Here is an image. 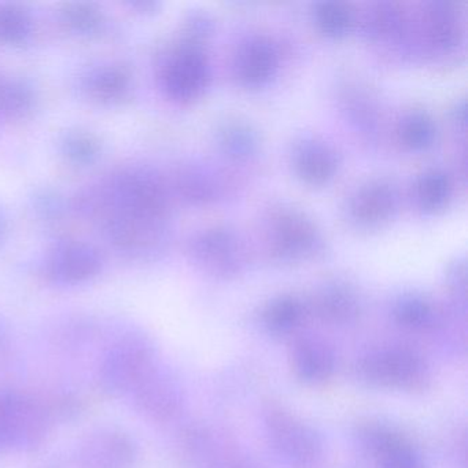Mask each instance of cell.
<instances>
[{
    "label": "cell",
    "mask_w": 468,
    "mask_h": 468,
    "mask_svg": "<svg viewBox=\"0 0 468 468\" xmlns=\"http://www.w3.org/2000/svg\"><path fill=\"white\" fill-rule=\"evenodd\" d=\"M34 32L31 13L20 5H0V42L23 45Z\"/></svg>",
    "instance_id": "obj_16"
},
{
    "label": "cell",
    "mask_w": 468,
    "mask_h": 468,
    "mask_svg": "<svg viewBox=\"0 0 468 468\" xmlns=\"http://www.w3.org/2000/svg\"><path fill=\"white\" fill-rule=\"evenodd\" d=\"M62 20L70 31L80 35H92L102 31L105 18L94 5H68L62 12Z\"/></svg>",
    "instance_id": "obj_19"
},
{
    "label": "cell",
    "mask_w": 468,
    "mask_h": 468,
    "mask_svg": "<svg viewBox=\"0 0 468 468\" xmlns=\"http://www.w3.org/2000/svg\"><path fill=\"white\" fill-rule=\"evenodd\" d=\"M209 76L207 57L197 48H187L169 62L164 86L175 100H193L207 87Z\"/></svg>",
    "instance_id": "obj_7"
},
{
    "label": "cell",
    "mask_w": 468,
    "mask_h": 468,
    "mask_svg": "<svg viewBox=\"0 0 468 468\" xmlns=\"http://www.w3.org/2000/svg\"><path fill=\"white\" fill-rule=\"evenodd\" d=\"M401 135L408 146L421 149L429 146L434 139V125L424 114H410L402 122Z\"/></svg>",
    "instance_id": "obj_24"
},
{
    "label": "cell",
    "mask_w": 468,
    "mask_h": 468,
    "mask_svg": "<svg viewBox=\"0 0 468 468\" xmlns=\"http://www.w3.org/2000/svg\"><path fill=\"white\" fill-rule=\"evenodd\" d=\"M314 232L311 224L301 218L289 216L276 227V246L286 256H301L314 246Z\"/></svg>",
    "instance_id": "obj_15"
},
{
    "label": "cell",
    "mask_w": 468,
    "mask_h": 468,
    "mask_svg": "<svg viewBox=\"0 0 468 468\" xmlns=\"http://www.w3.org/2000/svg\"><path fill=\"white\" fill-rule=\"evenodd\" d=\"M7 346V333L6 328L0 323V353L4 352L5 347Z\"/></svg>",
    "instance_id": "obj_28"
},
{
    "label": "cell",
    "mask_w": 468,
    "mask_h": 468,
    "mask_svg": "<svg viewBox=\"0 0 468 468\" xmlns=\"http://www.w3.org/2000/svg\"><path fill=\"white\" fill-rule=\"evenodd\" d=\"M271 445L292 468H314L323 457V442L316 431L289 413L272 412L267 419Z\"/></svg>",
    "instance_id": "obj_4"
},
{
    "label": "cell",
    "mask_w": 468,
    "mask_h": 468,
    "mask_svg": "<svg viewBox=\"0 0 468 468\" xmlns=\"http://www.w3.org/2000/svg\"><path fill=\"white\" fill-rule=\"evenodd\" d=\"M278 67V56L271 43L261 39L250 40L240 48L238 56V78L249 86L267 81Z\"/></svg>",
    "instance_id": "obj_11"
},
{
    "label": "cell",
    "mask_w": 468,
    "mask_h": 468,
    "mask_svg": "<svg viewBox=\"0 0 468 468\" xmlns=\"http://www.w3.org/2000/svg\"><path fill=\"white\" fill-rule=\"evenodd\" d=\"M449 194H451V185L442 172H429L419 182L418 197L424 209L432 210L442 207Z\"/></svg>",
    "instance_id": "obj_23"
},
{
    "label": "cell",
    "mask_w": 468,
    "mask_h": 468,
    "mask_svg": "<svg viewBox=\"0 0 468 468\" xmlns=\"http://www.w3.org/2000/svg\"><path fill=\"white\" fill-rule=\"evenodd\" d=\"M360 380L374 388L420 390L429 380V368L420 355L408 347L374 350L357 364Z\"/></svg>",
    "instance_id": "obj_2"
},
{
    "label": "cell",
    "mask_w": 468,
    "mask_h": 468,
    "mask_svg": "<svg viewBox=\"0 0 468 468\" xmlns=\"http://www.w3.org/2000/svg\"><path fill=\"white\" fill-rule=\"evenodd\" d=\"M246 133L248 131H240L237 130V128L232 130L231 133H229V138L227 139L229 146L237 153H243L249 150V147L251 146V139Z\"/></svg>",
    "instance_id": "obj_27"
},
{
    "label": "cell",
    "mask_w": 468,
    "mask_h": 468,
    "mask_svg": "<svg viewBox=\"0 0 468 468\" xmlns=\"http://www.w3.org/2000/svg\"><path fill=\"white\" fill-rule=\"evenodd\" d=\"M154 349L142 334L127 333L112 345L101 364V385L113 396L131 393L154 367Z\"/></svg>",
    "instance_id": "obj_3"
},
{
    "label": "cell",
    "mask_w": 468,
    "mask_h": 468,
    "mask_svg": "<svg viewBox=\"0 0 468 468\" xmlns=\"http://www.w3.org/2000/svg\"><path fill=\"white\" fill-rule=\"evenodd\" d=\"M316 20L324 34L341 37L352 27V13L345 5L325 2L317 5Z\"/></svg>",
    "instance_id": "obj_22"
},
{
    "label": "cell",
    "mask_w": 468,
    "mask_h": 468,
    "mask_svg": "<svg viewBox=\"0 0 468 468\" xmlns=\"http://www.w3.org/2000/svg\"><path fill=\"white\" fill-rule=\"evenodd\" d=\"M394 317L402 327L423 330L432 320V311L426 301L419 297H404L394 308Z\"/></svg>",
    "instance_id": "obj_20"
},
{
    "label": "cell",
    "mask_w": 468,
    "mask_h": 468,
    "mask_svg": "<svg viewBox=\"0 0 468 468\" xmlns=\"http://www.w3.org/2000/svg\"><path fill=\"white\" fill-rule=\"evenodd\" d=\"M234 468H243V467H234Z\"/></svg>",
    "instance_id": "obj_30"
},
{
    "label": "cell",
    "mask_w": 468,
    "mask_h": 468,
    "mask_svg": "<svg viewBox=\"0 0 468 468\" xmlns=\"http://www.w3.org/2000/svg\"><path fill=\"white\" fill-rule=\"evenodd\" d=\"M297 377L309 385H319L333 375L335 358L327 345L314 339L298 342L292 352Z\"/></svg>",
    "instance_id": "obj_9"
},
{
    "label": "cell",
    "mask_w": 468,
    "mask_h": 468,
    "mask_svg": "<svg viewBox=\"0 0 468 468\" xmlns=\"http://www.w3.org/2000/svg\"><path fill=\"white\" fill-rule=\"evenodd\" d=\"M50 427L48 412L35 399L0 391V452H27L45 442Z\"/></svg>",
    "instance_id": "obj_1"
},
{
    "label": "cell",
    "mask_w": 468,
    "mask_h": 468,
    "mask_svg": "<svg viewBox=\"0 0 468 468\" xmlns=\"http://www.w3.org/2000/svg\"><path fill=\"white\" fill-rule=\"evenodd\" d=\"M37 97L31 86L20 80L0 81V114L21 119L31 113Z\"/></svg>",
    "instance_id": "obj_17"
},
{
    "label": "cell",
    "mask_w": 468,
    "mask_h": 468,
    "mask_svg": "<svg viewBox=\"0 0 468 468\" xmlns=\"http://www.w3.org/2000/svg\"><path fill=\"white\" fill-rule=\"evenodd\" d=\"M432 15L434 17H432L431 32L434 39L443 48L453 45L457 39V31L451 10L445 5L440 4L435 6Z\"/></svg>",
    "instance_id": "obj_26"
},
{
    "label": "cell",
    "mask_w": 468,
    "mask_h": 468,
    "mask_svg": "<svg viewBox=\"0 0 468 468\" xmlns=\"http://www.w3.org/2000/svg\"><path fill=\"white\" fill-rule=\"evenodd\" d=\"M295 166L303 179L311 183H323L335 172V155L324 144L306 142L295 153Z\"/></svg>",
    "instance_id": "obj_13"
},
{
    "label": "cell",
    "mask_w": 468,
    "mask_h": 468,
    "mask_svg": "<svg viewBox=\"0 0 468 468\" xmlns=\"http://www.w3.org/2000/svg\"><path fill=\"white\" fill-rule=\"evenodd\" d=\"M136 407L154 418L171 415L177 404V390L175 383L153 367L144 379L131 391Z\"/></svg>",
    "instance_id": "obj_8"
},
{
    "label": "cell",
    "mask_w": 468,
    "mask_h": 468,
    "mask_svg": "<svg viewBox=\"0 0 468 468\" xmlns=\"http://www.w3.org/2000/svg\"><path fill=\"white\" fill-rule=\"evenodd\" d=\"M320 316L334 324L352 323L358 314V303L346 287L328 286L319 297Z\"/></svg>",
    "instance_id": "obj_14"
},
{
    "label": "cell",
    "mask_w": 468,
    "mask_h": 468,
    "mask_svg": "<svg viewBox=\"0 0 468 468\" xmlns=\"http://www.w3.org/2000/svg\"><path fill=\"white\" fill-rule=\"evenodd\" d=\"M62 150L70 163L86 166L91 165L100 157L101 146L90 133H72L62 142Z\"/></svg>",
    "instance_id": "obj_21"
},
{
    "label": "cell",
    "mask_w": 468,
    "mask_h": 468,
    "mask_svg": "<svg viewBox=\"0 0 468 468\" xmlns=\"http://www.w3.org/2000/svg\"><path fill=\"white\" fill-rule=\"evenodd\" d=\"M5 232H6V220H5L4 215L0 213V240L4 239Z\"/></svg>",
    "instance_id": "obj_29"
},
{
    "label": "cell",
    "mask_w": 468,
    "mask_h": 468,
    "mask_svg": "<svg viewBox=\"0 0 468 468\" xmlns=\"http://www.w3.org/2000/svg\"><path fill=\"white\" fill-rule=\"evenodd\" d=\"M396 204V190L390 185L372 183L358 191L353 199V218L364 224L379 223L391 215Z\"/></svg>",
    "instance_id": "obj_12"
},
{
    "label": "cell",
    "mask_w": 468,
    "mask_h": 468,
    "mask_svg": "<svg viewBox=\"0 0 468 468\" xmlns=\"http://www.w3.org/2000/svg\"><path fill=\"white\" fill-rule=\"evenodd\" d=\"M83 87L92 100L112 105L122 102L130 94L131 76L125 68L103 65L84 78Z\"/></svg>",
    "instance_id": "obj_10"
},
{
    "label": "cell",
    "mask_w": 468,
    "mask_h": 468,
    "mask_svg": "<svg viewBox=\"0 0 468 468\" xmlns=\"http://www.w3.org/2000/svg\"><path fill=\"white\" fill-rule=\"evenodd\" d=\"M378 463L379 468H426L420 454L404 438L378 457Z\"/></svg>",
    "instance_id": "obj_25"
},
{
    "label": "cell",
    "mask_w": 468,
    "mask_h": 468,
    "mask_svg": "<svg viewBox=\"0 0 468 468\" xmlns=\"http://www.w3.org/2000/svg\"><path fill=\"white\" fill-rule=\"evenodd\" d=\"M303 305L292 297L273 301L264 314L265 327L273 334H287L294 330L303 319Z\"/></svg>",
    "instance_id": "obj_18"
},
{
    "label": "cell",
    "mask_w": 468,
    "mask_h": 468,
    "mask_svg": "<svg viewBox=\"0 0 468 468\" xmlns=\"http://www.w3.org/2000/svg\"><path fill=\"white\" fill-rule=\"evenodd\" d=\"M103 260L94 246L79 240L59 243L46 262V273L58 286H78L97 278Z\"/></svg>",
    "instance_id": "obj_6"
},
{
    "label": "cell",
    "mask_w": 468,
    "mask_h": 468,
    "mask_svg": "<svg viewBox=\"0 0 468 468\" xmlns=\"http://www.w3.org/2000/svg\"><path fill=\"white\" fill-rule=\"evenodd\" d=\"M138 449L133 438L114 427L89 432L78 445L80 468H133Z\"/></svg>",
    "instance_id": "obj_5"
}]
</instances>
